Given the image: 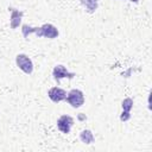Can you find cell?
Instances as JSON below:
<instances>
[{
	"label": "cell",
	"instance_id": "5b68a950",
	"mask_svg": "<svg viewBox=\"0 0 152 152\" xmlns=\"http://www.w3.org/2000/svg\"><path fill=\"white\" fill-rule=\"evenodd\" d=\"M72 125H74V119L70 115H62L57 119V127L64 134L70 133Z\"/></svg>",
	"mask_w": 152,
	"mask_h": 152
},
{
	"label": "cell",
	"instance_id": "277c9868",
	"mask_svg": "<svg viewBox=\"0 0 152 152\" xmlns=\"http://www.w3.org/2000/svg\"><path fill=\"white\" fill-rule=\"evenodd\" d=\"M52 76H53L55 81H57V83H59L62 78L66 77V78L71 80V78H74L76 75H75L74 72H69L64 65L58 64V65H56V66L53 68V70H52Z\"/></svg>",
	"mask_w": 152,
	"mask_h": 152
},
{
	"label": "cell",
	"instance_id": "6da1fadb",
	"mask_svg": "<svg viewBox=\"0 0 152 152\" xmlns=\"http://www.w3.org/2000/svg\"><path fill=\"white\" fill-rule=\"evenodd\" d=\"M36 34L37 37H45V38H49V39H55L58 37L59 32H58V28L52 25V24H43L42 26L37 27V31H36Z\"/></svg>",
	"mask_w": 152,
	"mask_h": 152
},
{
	"label": "cell",
	"instance_id": "3957f363",
	"mask_svg": "<svg viewBox=\"0 0 152 152\" xmlns=\"http://www.w3.org/2000/svg\"><path fill=\"white\" fill-rule=\"evenodd\" d=\"M15 63H17V66H18L21 71H24L25 74L31 75V74L33 72V63H32L31 58H30L27 55H25V53H19V55H17V57H15Z\"/></svg>",
	"mask_w": 152,
	"mask_h": 152
},
{
	"label": "cell",
	"instance_id": "52a82bcc",
	"mask_svg": "<svg viewBox=\"0 0 152 152\" xmlns=\"http://www.w3.org/2000/svg\"><path fill=\"white\" fill-rule=\"evenodd\" d=\"M23 12L18 10H11V18H10V24L11 28L15 30L20 24H21V18H23Z\"/></svg>",
	"mask_w": 152,
	"mask_h": 152
},
{
	"label": "cell",
	"instance_id": "9c48e42d",
	"mask_svg": "<svg viewBox=\"0 0 152 152\" xmlns=\"http://www.w3.org/2000/svg\"><path fill=\"white\" fill-rule=\"evenodd\" d=\"M80 139H81V141H82L83 144H87V145L93 144L94 140H95L94 134L91 133L90 129H83V131L80 133Z\"/></svg>",
	"mask_w": 152,
	"mask_h": 152
},
{
	"label": "cell",
	"instance_id": "7a4b0ae2",
	"mask_svg": "<svg viewBox=\"0 0 152 152\" xmlns=\"http://www.w3.org/2000/svg\"><path fill=\"white\" fill-rule=\"evenodd\" d=\"M65 100L72 108H80L84 103V94L80 89H71L66 94Z\"/></svg>",
	"mask_w": 152,
	"mask_h": 152
},
{
	"label": "cell",
	"instance_id": "30bf717a",
	"mask_svg": "<svg viewBox=\"0 0 152 152\" xmlns=\"http://www.w3.org/2000/svg\"><path fill=\"white\" fill-rule=\"evenodd\" d=\"M122 110L124 112H131V109H132V107H133V100L131 99V97H126L124 101H122Z\"/></svg>",
	"mask_w": 152,
	"mask_h": 152
},
{
	"label": "cell",
	"instance_id": "7c38bea8",
	"mask_svg": "<svg viewBox=\"0 0 152 152\" xmlns=\"http://www.w3.org/2000/svg\"><path fill=\"white\" fill-rule=\"evenodd\" d=\"M129 1H132V2H139V0H129Z\"/></svg>",
	"mask_w": 152,
	"mask_h": 152
},
{
	"label": "cell",
	"instance_id": "8fae6325",
	"mask_svg": "<svg viewBox=\"0 0 152 152\" xmlns=\"http://www.w3.org/2000/svg\"><path fill=\"white\" fill-rule=\"evenodd\" d=\"M129 118H131V114L128 112H124L122 110V113L120 115V120L121 121H127V120H129Z\"/></svg>",
	"mask_w": 152,
	"mask_h": 152
},
{
	"label": "cell",
	"instance_id": "ba28073f",
	"mask_svg": "<svg viewBox=\"0 0 152 152\" xmlns=\"http://www.w3.org/2000/svg\"><path fill=\"white\" fill-rule=\"evenodd\" d=\"M80 1L88 13H94L97 10L99 0H80Z\"/></svg>",
	"mask_w": 152,
	"mask_h": 152
},
{
	"label": "cell",
	"instance_id": "8992f818",
	"mask_svg": "<svg viewBox=\"0 0 152 152\" xmlns=\"http://www.w3.org/2000/svg\"><path fill=\"white\" fill-rule=\"evenodd\" d=\"M48 96H49V99H50L52 102L58 103V102L65 100V97H66V91H65L64 89L59 88V87H52V88L49 89Z\"/></svg>",
	"mask_w": 152,
	"mask_h": 152
}]
</instances>
